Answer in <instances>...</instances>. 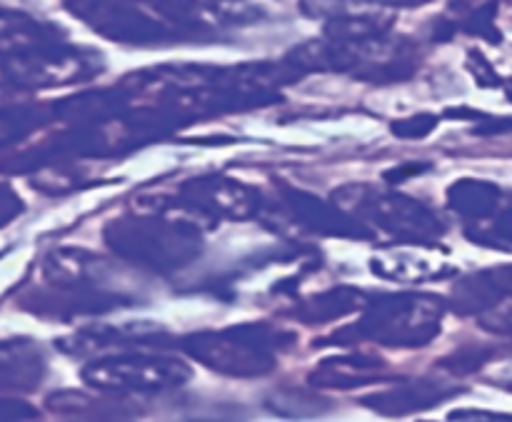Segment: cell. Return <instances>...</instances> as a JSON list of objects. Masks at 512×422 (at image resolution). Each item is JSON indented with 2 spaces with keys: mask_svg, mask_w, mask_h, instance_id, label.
<instances>
[{
  "mask_svg": "<svg viewBox=\"0 0 512 422\" xmlns=\"http://www.w3.org/2000/svg\"><path fill=\"white\" fill-rule=\"evenodd\" d=\"M438 125V118L435 115H413V118H405L393 123V133L400 135V138H425L430 135Z\"/></svg>",
  "mask_w": 512,
  "mask_h": 422,
  "instance_id": "obj_16",
  "label": "cell"
},
{
  "mask_svg": "<svg viewBox=\"0 0 512 422\" xmlns=\"http://www.w3.org/2000/svg\"><path fill=\"white\" fill-rule=\"evenodd\" d=\"M365 303V295L355 288H333L328 293L313 295L298 308L295 318L310 325H323L330 320H338L343 315L360 310Z\"/></svg>",
  "mask_w": 512,
  "mask_h": 422,
  "instance_id": "obj_11",
  "label": "cell"
},
{
  "mask_svg": "<svg viewBox=\"0 0 512 422\" xmlns=\"http://www.w3.org/2000/svg\"><path fill=\"white\" fill-rule=\"evenodd\" d=\"M495 13H498L495 3L483 5V8H478L468 20H465V30L473 35H483V38L493 40L495 43V40H500V33H495Z\"/></svg>",
  "mask_w": 512,
  "mask_h": 422,
  "instance_id": "obj_15",
  "label": "cell"
},
{
  "mask_svg": "<svg viewBox=\"0 0 512 422\" xmlns=\"http://www.w3.org/2000/svg\"><path fill=\"white\" fill-rule=\"evenodd\" d=\"M85 380L108 393H165L188 383L190 370L168 355L123 353L90 365Z\"/></svg>",
  "mask_w": 512,
  "mask_h": 422,
  "instance_id": "obj_4",
  "label": "cell"
},
{
  "mask_svg": "<svg viewBox=\"0 0 512 422\" xmlns=\"http://www.w3.org/2000/svg\"><path fill=\"white\" fill-rule=\"evenodd\" d=\"M508 298H512V265L470 275L453 293L455 305L463 313H485Z\"/></svg>",
  "mask_w": 512,
  "mask_h": 422,
  "instance_id": "obj_9",
  "label": "cell"
},
{
  "mask_svg": "<svg viewBox=\"0 0 512 422\" xmlns=\"http://www.w3.org/2000/svg\"><path fill=\"white\" fill-rule=\"evenodd\" d=\"M505 333H508L510 338H512V325H508V328H505Z\"/></svg>",
  "mask_w": 512,
  "mask_h": 422,
  "instance_id": "obj_21",
  "label": "cell"
},
{
  "mask_svg": "<svg viewBox=\"0 0 512 422\" xmlns=\"http://www.w3.org/2000/svg\"><path fill=\"white\" fill-rule=\"evenodd\" d=\"M358 213L370 223L405 240H430L443 233L440 220L425 205L395 193H368L355 203Z\"/></svg>",
  "mask_w": 512,
  "mask_h": 422,
  "instance_id": "obj_6",
  "label": "cell"
},
{
  "mask_svg": "<svg viewBox=\"0 0 512 422\" xmlns=\"http://www.w3.org/2000/svg\"><path fill=\"white\" fill-rule=\"evenodd\" d=\"M370 3L398 5V8H405V5H423V3H428V0H370Z\"/></svg>",
  "mask_w": 512,
  "mask_h": 422,
  "instance_id": "obj_19",
  "label": "cell"
},
{
  "mask_svg": "<svg viewBox=\"0 0 512 422\" xmlns=\"http://www.w3.org/2000/svg\"><path fill=\"white\" fill-rule=\"evenodd\" d=\"M503 190L485 180H460L448 190L450 208L463 215L470 225L483 223L503 205Z\"/></svg>",
  "mask_w": 512,
  "mask_h": 422,
  "instance_id": "obj_10",
  "label": "cell"
},
{
  "mask_svg": "<svg viewBox=\"0 0 512 422\" xmlns=\"http://www.w3.org/2000/svg\"><path fill=\"white\" fill-rule=\"evenodd\" d=\"M468 418L500 420V418H505V415H495V413H475V410H455V413H450V420H468Z\"/></svg>",
  "mask_w": 512,
  "mask_h": 422,
  "instance_id": "obj_18",
  "label": "cell"
},
{
  "mask_svg": "<svg viewBox=\"0 0 512 422\" xmlns=\"http://www.w3.org/2000/svg\"><path fill=\"white\" fill-rule=\"evenodd\" d=\"M443 303L433 295L400 293L368 305L363 320L335 335V343L373 340L390 348H420L440 333Z\"/></svg>",
  "mask_w": 512,
  "mask_h": 422,
  "instance_id": "obj_2",
  "label": "cell"
},
{
  "mask_svg": "<svg viewBox=\"0 0 512 422\" xmlns=\"http://www.w3.org/2000/svg\"><path fill=\"white\" fill-rule=\"evenodd\" d=\"M468 238L498 250H512V205H500L495 215L468 228Z\"/></svg>",
  "mask_w": 512,
  "mask_h": 422,
  "instance_id": "obj_13",
  "label": "cell"
},
{
  "mask_svg": "<svg viewBox=\"0 0 512 422\" xmlns=\"http://www.w3.org/2000/svg\"><path fill=\"white\" fill-rule=\"evenodd\" d=\"M490 358H493V353H490L488 348H475V345H470V348H458L455 353H450L448 358L440 360V368L448 370V373L453 375H473L478 373Z\"/></svg>",
  "mask_w": 512,
  "mask_h": 422,
  "instance_id": "obj_14",
  "label": "cell"
},
{
  "mask_svg": "<svg viewBox=\"0 0 512 422\" xmlns=\"http://www.w3.org/2000/svg\"><path fill=\"white\" fill-rule=\"evenodd\" d=\"M505 90H508V98L512 100V78H510V83H508V88H505Z\"/></svg>",
  "mask_w": 512,
  "mask_h": 422,
  "instance_id": "obj_20",
  "label": "cell"
},
{
  "mask_svg": "<svg viewBox=\"0 0 512 422\" xmlns=\"http://www.w3.org/2000/svg\"><path fill=\"white\" fill-rule=\"evenodd\" d=\"M293 343V335L268 325H235L225 330H205L183 340V350L215 373L233 378H258L275 368L278 350Z\"/></svg>",
  "mask_w": 512,
  "mask_h": 422,
  "instance_id": "obj_1",
  "label": "cell"
},
{
  "mask_svg": "<svg viewBox=\"0 0 512 422\" xmlns=\"http://www.w3.org/2000/svg\"><path fill=\"white\" fill-rule=\"evenodd\" d=\"M288 208L293 210L295 218L303 220L308 228L323 230L328 235H353V223L345 218L340 210H333L330 205L320 203V200L310 198L308 193H288Z\"/></svg>",
  "mask_w": 512,
  "mask_h": 422,
  "instance_id": "obj_12",
  "label": "cell"
},
{
  "mask_svg": "<svg viewBox=\"0 0 512 422\" xmlns=\"http://www.w3.org/2000/svg\"><path fill=\"white\" fill-rule=\"evenodd\" d=\"M75 15L93 25L95 33L115 43L158 45L165 40L183 38L185 30L163 23L138 0H75Z\"/></svg>",
  "mask_w": 512,
  "mask_h": 422,
  "instance_id": "obj_5",
  "label": "cell"
},
{
  "mask_svg": "<svg viewBox=\"0 0 512 422\" xmlns=\"http://www.w3.org/2000/svg\"><path fill=\"white\" fill-rule=\"evenodd\" d=\"M455 390H445L443 385L433 383V380H418V383H403L395 388L380 390V393L365 395L360 398V405L375 410L380 415H410V413H423L430 410L433 405L443 403L453 395Z\"/></svg>",
  "mask_w": 512,
  "mask_h": 422,
  "instance_id": "obj_8",
  "label": "cell"
},
{
  "mask_svg": "<svg viewBox=\"0 0 512 422\" xmlns=\"http://www.w3.org/2000/svg\"><path fill=\"white\" fill-rule=\"evenodd\" d=\"M105 240L120 258L153 270H175L200 253L198 230L155 218L118 220L108 228Z\"/></svg>",
  "mask_w": 512,
  "mask_h": 422,
  "instance_id": "obj_3",
  "label": "cell"
},
{
  "mask_svg": "<svg viewBox=\"0 0 512 422\" xmlns=\"http://www.w3.org/2000/svg\"><path fill=\"white\" fill-rule=\"evenodd\" d=\"M468 68H470V73L475 75V80H478V83L483 85V88H493V85H500L498 73H495L493 65H490L488 60H485L483 53H470Z\"/></svg>",
  "mask_w": 512,
  "mask_h": 422,
  "instance_id": "obj_17",
  "label": "cell"
},
{
  "mask_svg": "<svg viewBox=\"0 0 512 422\" xmlns=\"http://www.w3.org/2000/svg\"><path fill=\"white\" fill-rule=\"evenodd\" d=\"M390 378L388 365L373 355H338L315 365L308 383L315 390H353L363 385L385 383Z\"/></svg>",
  "mask_w": 512,
  "mask_h": 422,
  "instance_id": "obj_7",
  "label": "cell"
}]
</instances>
